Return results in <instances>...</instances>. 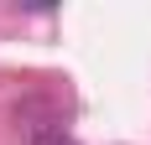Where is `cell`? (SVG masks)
<instances>
[{"label":"cell","mask_w":151,"mask_h":145,"mask_svg":"<svg viewBox=\"0 0 151 145\" xmlns=\"http://www.w3.org/2000/svg\"><path fill=\"white\" fill-rule=\"evenodd\" d=\"M31 145H78L68 130H31Z\"/></svg>","instance_id":"6da1fadb"}]
</instances>
